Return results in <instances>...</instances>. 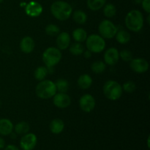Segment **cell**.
<instances>
[{
  "instance_id": "6da1fadb",
  "label": "cell",
  "mask_w": 150,
  "mask_h": 150,
  "mask_svg": "<svg viewBox=\"0 0 150 150\" xmlns=\"http://www.w3.org/2000/svg\"><path fill=\"white\" fill-rule=\"evenodd\" d=\"M51 13L59 21H66L71 16L73 7L64 1H54L51 6Z\"/></svg>"
},
{
  "instance_id": "7a4b0ae2",
  "label": "cell",
  "mask_w": 150,
  "mask_h": 150,
  "mask_svg": "<svg viewBox=\"0 0 150 150\" xmlns=\"http://www.w3.org/2000/svg\"><path fill=\"white\" fill-rule=\"evenodd\" d=\"M143 14L138 10H132L129 12L125 19V26L129 30L134 32H138L142 29L144 26Z\"/></svg>"
},
{
  "instance_id": "3957f363",
  "label": "cell",
  "mask_w": 150,
  "mask_h": 150,
  "mask_svg": "<svg viewBox=\"0 0 150 150\" xmlns=\"http://www.w3.org/2000/svg\"><path fill=\"white\" fill-rule=\"evenodd\" d=\"M37 96L42 100H48L53 98L57 93L55 83L50 80L40 81L35 88Z\"/></svg>"
},
{
  "instance_id": "277c9868",
  "label": "cell",
  "mask_w": 150,
  "mask_h": 150,
  "mask_svg": "<svg viewBox=\"0 0 150 150\" xmlns=\"http://www.w3.org/2000/svg\"><path fill=\"white\" fill-rule=\"evenodd\" d=\"M103 91L105 98L112 101L120 99L123 92L121 85L114 80L107 81L104 83Z\"/></svg>"
},
{
  "instance_id": "5b68a950",
  "label": "cell",
  "mask_w": 150,
  "mask_h": 150,
  "mask_svg": "<svg viewBox=\"0 0 150 150\" xmlns=\"http://www.w3.org/2000/svg\"><path fill=\"white\" fill-rule=\"evenodd\" d=\"M42 61L46 67H54L59 63L62 58L61 50L56 47H49L46 48L42 54Z\"/></svg>"
},
{
  "instance_id": "8992f818",
  "label": "cell",
  "mask_w": 150,
  "mask_h": 150,
  "mask_svg": "<svg viewBox=\"0 0 150 150\" xmlns=\"http://www.w3.org/2000/svg\"><path fill=\"white\" fill-rule=\"evenodd\" d=\"M86 46L87 50L95 54L103 51L105 48V41L100 35L92 34L86 38Z\"/></svg>"
},
{
  "instance_id": "52a82bcc",
  "label": "cell",
  "mask_w": 150,
  "mask_h": 150,
  "mask_svg": "<svg viewBox=\"0 0 150 150\" xmlns=\"http://www.w3.org/2000/svg\"><path fill=\"white\" fill-rule=\"evenodd\" d=\"M117 27L109 20H103L100 23L98 32L100 35L104 39H112L117 34Z\"/></svg>"
},
{
  "instance_id": "ba28073f",
  "label": "cell",
  "mask_w": 150,
  "mask_h": 150,
  "mask_svg": "<svg viewBox=\"0 0 150 150\" xmlns=\"http://www.w3.org/2000/svg\"><path fill=\"white\" fill-rule=\"evenodd\" d=\"M79 106L83 112H91L93 111L95 107V98L89 94H85L82 95L79 100Z\"/></svg>"
},
{
  "instance_id": "9c48e42d",
  "label": "cell",
  "mask_w": 150,
  "mask_h": 150,
  "mask_svg": "<svg viewBox=\"0 0 150 150\" xmlns=\"http://www.w3.org/2000/svg\"><path fill=\"white\" fill-rule=\"evenodd\" d=\"M130 67L135 73H144L149 70V64L148 62L143 58H133L130 62Z\"/></svg>"
},
{
  "instance_id": "30bf717a",
  "label": "cell",
  "mask_w": 150,
  "mask_h": 150,
  "mask_svg": "<svg viewBox=\"0 0 150 150\" xmlns=\"http://www.w3.org/2000/svg\"><path fill=\"white\" fill-rule=\"evenodd\" d=\"M38 143V138L34 133H26L22 136L20 146L23 150H33Z\"/></svg>"
},
{
  "instance_id": "8fae6325",
  "label": "cell",
  "mask_w": 150,
  "mask_h": 150,
  "mask_svg": "<svg viewBox=\"0 0 150 150\" xmlns=\"http://www.w3.org/2000/svg\"><path fill=\"white\" fill-rule=\"evenodd\" d=\"M53 103L59 108H66L71 104V98L67 93L58 92L53 97Z\"/></svg>"
},
{
  "instance_id": "7c38bea8",
  "label": "cell",
  "mask_w": 150,
  "mask_h": 150,
  "mask_svg": "<svg viewBox=\"0 0 150 150\" xmlns=\"http://www.w3.org/2000/svg\"><path fill=\"white\" fill-rule=\"evenodd\" d=\"M120 59V51L117 48L111 47L107 49L104 54V62L108 65H115Z\"/></svg>"
},
{
  "instance_id": "4fadbf2b",
  "label": "cell",
  "mask_w": 150,
  "mask_h": 150,
  "mask_svg": "<svg viewBox=\"0 0 150 150\" xmlns=\"http://www.w3.org/2000/svg\"><path fill=\"white\" fill-rule=\"evenodd\" d=\"M25 13L29 17H38L42 13V7L39 2L32 1L26 4L25 7Z\"/></svg>"
},
{
  "instance_id": "5bb4252c",
  "label": "cell",
  "mask_w": 150,
  "mask_h": 150,
  "mask_svg": "<svg viewBox=\"0 0 150 150\" xmlns=\"http://www.w3.org/2000/svg\"><path fill=\"white\" fill-rule=\"evenodd\" d=\"M70 36L67 32H59L56 40L57 48L59 50H66L70 46Z\"/></svg>"
},
{
  "instance_id": "9a60e30c",
  "label": "cell",
  "mask_w": 150,
  "mask_h": 150,
  "mask_svg": "<svg viewBox=\"0 0 150 150\" xmlns=\"http://www.w3.org/2000/svg\"><path fill=\"white\" fill-rule=\"evenodd\" d=\"M20 49L24 54H30L35 49V43L31 37L26 36L22 38L20 42Z\"/></svg>"
},
{
  "instance_id": "2e32d148",
  "label": "cell",
  "mask_w": 150,
  "mask_h": 150,
  "mask_svg": "<svg viewBox=\"0 0 150 150\" xmlns=\"http://www.w3.org/2000/svg\"><path fill=\"white\" fill-rule=\"evenodd\" d=\"M13 122L6 118L0 119V136H8L13 133Z\"/></svg>"
},
{
  "instance_id": "e0dca14e",
  "label": "cell",
  "mask_w": 150,
  "mask_h": 150,
  "mask_svg": "<svg viewBox=\"0 0 150 150\" xmlns=\"http://www.w3.org/2000/svg\"><path fill=\"white\" fill-rule=\"evenodd\" d=\"M50 130L54 134H60L64 130V123L61 119H54L50 122Z\"/></svg>"
},
{
  "instance_id": "ac0fdd59",
  "label": "cell",
  "mask_w": 150,
  "mask_h": 150,
  "mask_svg": "<svg viewBox=\"0 0 150 150\" xmlns=\"http://www.w3.org/2000/svg\"><path fill=\"white\" fill-rule=\"evenodd\" d=\"M78 86L82 89H87L92 84V78L89 74H82L77 81Z\"/></svg>"
},
{
  "instance_id": "d6986e66",
  "label": "cell",
  "mask_w": 150,
  "mask_h": 150,
  "mask_svg": "<svg viewBox=\"0 0 150 150\" xmlns=\"http://www.w3.org/2000/svg\"><path fill=\"white\" fill-rule=\"evenodd\" d=\"M73 16V19L76 23L80 25L84 24L87 21V15L83 10H77L73 12L71 15Z\"/></svg>"
},
{
  "instance_id": "ffe728a7",
  "label": "cell",
  "mask_w": 150,
  "mask_h": 150,
  "mask_svg": "<svg viewBox=\"0 0 150 150\" xmlns=\"http://www.w3.org/2000/svg\"><path fill=\"white\" fill-rule=\"evenodd\" d=\"M73 38L77 42H84L87 38V32L83 28H77L74 29L72 33Z\"/></svg>"
},
{
  "instance_id": "44dd1931",
  "label": "cell",
  "mask_w": 150,
  "mask_h": 150,
  "mask_svg": "<svg viewBox=\"0 0 150 150\" xmlns=\"http://www.w3.org/2000/svg\"><path fill=\"white\" fill-rule=\"evenodd\" d=\"M116 40L117 42L120 44H126L130 40V34L127 32V31L122 29V30L117 31V34L115 35Z\"/></svg>"
},
{
  "instance_id": "7402d4cb",
  "label": "cell",
  "mask_w": 150,
  "mask_h": 150,
  "mask_svg": "<svg viewBox=\"0 0 150 150\" xmlns=\"http://www.w3.org/2000/svg\"><path fill=\"white\" fill-rule=\"evenodd\" d=\"M15 130V133L18 135H25L26 133H29V129H30V127H29V125L26 122L22 121L19 122L14 127H13Z\"/></svg>"
},
{
  "instance_id": "603a6c76",
  "label": "cell",
  "mask_w": 150,
  "mask_h": 150,
  "mask_svg": "<svg viewBox=\"0 0 150 150\" xmlns=\"http://www.w3.org/2000/svg\"><path fill=\"white\" fill-rule=\"evenodd\" d=\"M106 0H87V6L92 11H98L104 7Z\"/></svg>"
},
{
  "instance_id": "cb8c5ba5",
  "label": "cell",
  "mask_w": 150,
  "mask_h": 150,
  "mask_svg": "<svg viewBox=\"0 0 150 150\" xmlns=\"http://www.w3.org/2000/svg\"><path fill=\"white\" fill-rule=\"evenodd\" d=\"M103 14L108 18H111L114 17L117 14V8L115 5L111 3H108L104 5L103 7Z\"/></svg>"
},
{
  "instance_id": "d4e9b609",
  "label": "cell",
  "mask_w": 150,
  "mask_h": 150,
  "mask_svg": "<svg viewBox=\"0 0 150 150\" xmlns=\"http://www.w3.org/2000/svg\"><path fill=\"white\" fill-rule=\"evenodd\" d=\"M106 69V64L102 61H95L91 65V70L96 74L103 73Z\"/></svg>"
},
{
  "instance_id": "484cf974",
  "label": "cell",
  "mask_w": 150,
  "mask_h": 150,
  "mask_svg": "<svg viewBox=\"0 0 150 150\" xmlns=\"http://www.w3.org/2000/svg\"><path fill=\"white\" fill-rule=\"evenodd\" d=\"M48 73V69H47L46 67L40 66V67H37L36 70H35L34 76H35V79L40 81H42L45 79V78L46 77Z\"/></svg>"
},
{
  "instance_id": "4316f807",
  "label": "cell",
  "mask_w": 150,
  "mask_h": 150,
  "mask_svg": "<svg viewBox=\"0 0 150 150\" xmlns=\"http://www.w3.org/2000/svg\"><path fill=\"white\" fill-rule=\"evenodd\" d=\"M69 48L70 52L74 56H79L81 54H83V51H85L84 46L81 44V42H74L72 44Z\"/></svg>"
},
{
  "instance_id": "83f0119b",
  "label": "cell",
  "mask_w": 150,
  "mask_h": 150,
  "mask_svg": "<svg viewBox=\"0 0 150 150\" xmlns=\"http://www.w3.org/2000/svg\"><path fill=\"white\" fill-rule=\"evenodd\" d=\"M55 86L57 88V91H58L59 92L66 93L69 89L68 81L64 79H59L55 82Z\"/></svg>"
},
{
  "instance_id": "f1b7e54d",
  "label": "cell",
  "mask_w": 150,
  "mask_h": 150,
  "mask_svg": "<svg viewBox=\"0 0 150 150\" xmlns=\"http://www.w3.org/2000/svg\"><path fill=\"white\" fill-rule=\"evenodd\" d=\"M45 32L48 36L54 37L57 36L59 33L60 32V29L59 28L58 26L56 24H53V23H50V24L47 25L45 29Z\"/></svg>"
},
{
  "instance_id": "f546056e",
  "label": "cell",
  "mask_w": 150,
  "mask_h": 150,
  "mask_svg": "<svg viewBox=\"0 0 150 150\" xmlns=\"http://www.w3.org/2000/svg\"><path fill=\"white\" fill-rule=\"evenodd\" d=\"M122 90H124L127 93H133L136 89V85L133 81H127L125 82L124 84L122 86Z\"/></svg>"
},
{
  "instance_id": "4dcf8cb0",
  "label": "cell",
  "mask_w": 150,
  "mask_h": 150,
  "mask_svg": "<svg viewBox=\"0 0 150 150\" xmlns=\"http://www.w3.org/2000/svg\"><path fill=\"white\" fill-rule=\"evenodd\" d=\"M120 58L125 62H130L133 59V54L127 49L122 50L120 52Z\"/></svg>"
},
{
  "instance_id": "1f68e13d",
  "label": "cell",
  "mask_w": 150,
  "mask_h": 150,
  "mask_svg": "<svg viewBox=\"0 0 150 150\" xmlns=\"http://www.w3.org/2000/svg\"><path fill=\"white\" fill-rule=\"evenodd\" d=\"M142 6L143 10H144L146 13L149 14L150 13V0H143L142 1Z\"/></svg>"
},
{
  "instance_id": "d6a6232c",
  "label": "cell",
  "mask_w": 150,
  "mask_h": 150,
  "mask_svg": "<svg viewBox=\"0 0 150 150\" xmlns=\"http://www.w3.org/2000/svg\"><path fill=\"white\" fill-rule=\"evenodd\" d=\"M4 150H20V149H19L17 146H15V145L10 144V145H7L6 147H4Z\"/></svg>"
},
{
  "instance_id": "836d02e7",
  "label": "cell",
  "mask_w": 150,
  "mask_h": 150,
  "mask_svg": "<svg viewBox=\"0 0 150 150\" xmlns=\"http://www.w3.org/2000/svg\"><path fill=\"white\" fill-rule=\"evenodd\" d=\"M83 56H84V57L86 59H89L90 58L91 56H92V53L91 52V51H89V50H86V51H83Z\"/></svg>"
},
{
  "instance_id": "e575fe53",
  "label": "cell",
  "mask_w": 150,
  "mask_h": 150,
  "mask_svg": "<svg viewBox=\"0 0 150 150\" xmlns=\"http://www.w3.org/2000/svg\"><path fill=\"white\" fill-rule=\"evenodd\" d=\"M4 147H5V141L0 136V149H4Z\"/></svg>"
},
{
  "instance_id": "d590c367",
  "label": "cell",
  "mask_w": 150,
  "mask_h": 150,
  "mask_svg": "<svg viewBox=\"0 0 150 150\" xmlns=\"http://www.w3.org/2000/svg\"><path fill=\"white\" fill-rule=\"evenodd\" d=\"M142 1H143V0H133V1H134V3H136V4H141Z\"/></svg>"
},
{
  "instance_id": "8d00e7d4",
  "label": "cell",
  "mask_w": 150,
  "mask_h": 150,
  "mask_svg": "<svg viewBox=\"0 0 150 150\" xmlns=\"http://www.w3.org/2000/svg\"><path fill=\"white\" fill-rule=\"evenodd\" d=\"M147 144H148V147H149V137L148 138V140H147Z\"/></svg>"
},
{
  "instance_id": "74e56055",
  "label": "cell",
  "mask_w": 150,
  "mask_h": 150,
  "mask_svg": "<svg viewBox=\"0 0 150 150\" xmlns=\"http://www.w3.org/2000/svg\"><path fill=\"white\" fill-rule=\"evenodd\" d=\"M149 17H150V16L149 15V16H148V17H147V22H148V23H149Z\"/></svg>"
},
{
  "instance_id": "f35d334b",
  "label": "cell",
  "mask_w": 150,
  "mask_h": 150,
  "mask_svg": "<svg viewBox=\"0 0 150 150\" xmlns=\"http://www.w3.org/2000/svg\"><path fill=\"white\" fill-rule=\"evenodd\" d=\"M1 100H0V108H1Z\"/></svg>"
},
{
  "instance_id": "ab89813d",
  "label": "cell",
  "mask_w": 150,
  "mask_h": 150,
  "mask_svg": "<svg viewBox=\"0 0 150 150\" xmlns=\"http://www.w3.org/2000/svg\"><path fill=\"white\" fill-rule=\"evenodd\" d=\"M4 1V0H0V4H1V2H2V1Z\"/></svg>"
}]
</instances>
